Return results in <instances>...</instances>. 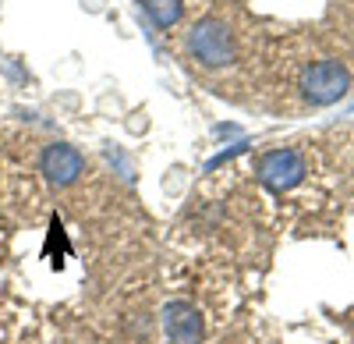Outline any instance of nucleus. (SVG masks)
<instances>
[{
    "label": "nucleus",
    "instance_id": "423d86ee",
    "mask_svg": "<svg viewBox=\"0 0 354 344\" xmlns=\"http://www.w3.org/2000/svg\"><path fill=\"white\" fill-rule=\"evenodd\" d=\"M142 8L160 28H170V25H177V18H181V0H142Z\"/></svg>",
    "mask_w": 354,
    "mask_h": 344
},
{
    "label": "nucleus",
    "instance_id": "39448f33",
    "mask_svg": "<svg viewBox=\"0 0 354 344\" xmlns=\"http://www.w3.org/2000/svg\"><path fill=\"white\" fill-rule=\"evenodd\" d=\"M163 323H167L170 344H198L202 341V316H198V309L188 305V302H170Z\"/></svg>",
    "mask_w": 354,
    "mask_h": 344
},
{
    "label": "nucleus",
    "instance_id": "20e7f679",
    "mask_svg": "<svg viewBox=\"0 0 354 344\" xmlns=\"http://www.w3.org/2000/svg\"><path fill=\"white\" fill-rule=\"evenodd\" d=\"M85 170V160L75 146H64V142H57V146H46L43 153V174L53 181V185H71L78 181V174Z\"/></svg>",
    "mask_w": 354,
    "mask_h": 344
},
{
    "label": "nucleus",
    "instance_id": "f257e3e1",
    "mask_svg": "<svg viewBox=\"0 0 354 344\" xmlns=\"http://www.w3.org/2000/svg\"><path fill=\"white\" fill-rule=\"evenodd\" d=\"M188 53L205 68H223L234 61V39L227 33V25L216 18H205L198 25H192L188 33Z\"/></svg>",
    "mask_w": 354,
    "mask_h": 344
},
{
    "label": "nucleus",
    "instance_id": "7ed1b4c3",
    "mask_svg": "<svg viewBox=\"0 0 354 344\" xmlns=\"http://www.w3.org/2000/svg\"><path fill=\"white\" fill-rule=\"evenodd\" d=\"M305 178V160L301 153L294 150H273L259 160V181L273 192H283V188H294Z\"/></svg>",
    "mask_w": 354,
    "mask_h": 344
},
{
    "label": "nucleus",
    "instance_id": "f03ea898",
    "mask_svg": "<svg viewBox=\"0 0 354 344\" xmlns=\"http://www.w3.org/2000/svg\"><path fill=\"white\" fill-rule=\"evenodd\" d=\"M347 85H351V78H347V68H344L340 61H315V64L305 68V75H301V93H305V100H312V103H319V107L337 103V100L347 93Z\"/></svg>",
    "mask_w": 354,
    "mask_h": 344
}]
</instances>
